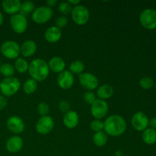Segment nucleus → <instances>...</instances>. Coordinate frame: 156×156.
I'll use <instances>...</instances> for the list:
<instances>
[{
  "mask_svg": "<svg viewBox=\"0 0 156 156\" xmlns=\"http://www.w3.org/2000/svg\"><path fill=\"white\" fill-rule=\"evenodd\" d=\"M104 129L107 135L119 136L124 133L126 129V122L118 114L111 115L104 121Z\"/></svg>",
  "mask_w": 156,
  "mask_h": 156,
  "instance_id": "1",
  "label": "nucleus"
},
{
  "mask_svg": "<svg viewBox=\"0 0 156 156\" xmlns=\"http://www.w3.org/2000/svg\"><path fill=\"white\" fill-rule=\"evenodd\" d=\"M28 72L31 79L36 82H42L47 79L50 73L48 63L43 59H35L29 64Z\"/></svg>",
  "mask_w": 156,
  "mask_h": 156,
  "instance_id": "2",
  "label": "nucleus"
},
{
  "mask_svg": "<svg viewBox=\"0 0 156 156\" xmlns=\"http://www.w3.org/2000/svg\"><path fill=\"white\" fill-rule=\"evenodd\" d=\"M21 82L16 77L5 78L0 82V91L5 97H10L16 94L20 89Z\"/></svg>",
  "mask_w": 156,
  "mask_h": 156,
  "instance_id": "3",
  "label": "nucleus"
},
{
  "mask_svg": "<svg viewBox=\"0 0 156 156\" xmlns=\"http://www.w3.org/2000/svg\"><path fill=\"white\" fill-rule=\"evenodd\" d=\"M140 22L143 27L148 30L156 29V10L146 9L140 15Z\"/></svg>",
  "mask_w": 156,
  "mask_h": 156,
  "instance_id": "4",
  "label": "nucleus"
},
{
  "mask_svg": "<svg viewBox=\"0 0 156 156\" xmlns=\"http://www.w3.org/2000/svg\"><path fill=\"white\" fill-rule=\"evenodd\" d=\"M71 13L73 21L78 25H84L89 20V11L85 6L82 5L74 6Z\"/></svg>",
  "mask_w": 156,
  "mask_h": 156,
  "instance_id": "5",
  "label": "nucleus"
},
{
  "mask_svg": "<svg viewBox=\"0 0 156 156\" xmlns=\"http://www.w3.org/2000/svg\"><path fill=\"white\" fill-rule=\"evenodd\" d=\"M52 9L47 6H41L34 11L32 13V19L37 24H45L53 17Z\"/></svg>",
  "mask_w": 156,
  "mask_h": 156,
  "instance_id": "6",
  "label": "nucleus"
},
{
  "mask_svg": "<svg viewBox=\"0 0 156 156\" xmlns=\"http://www.w3.org/2000/svg\"><path fill=\"white\" fill-rule=\"evenodd\" d=\"M1 53L8 59H16L20 54V46L14 41H7L1 46Z\"/></svg>",
  "mask_w": 156,
  "mask_h": 156,
  "instance_id": "7",
  "label": "nucleus"
},
{
  "mask_svg": "<svg viewBox=\"0 0 156 156\" xmlns=\"http://www.w3.org/2000/svg\"><path fill=\"white\" fill-rule=\"evenodd\" d=\"M108 105L105 101L96 99L91 105V113L93 117L98 120L104 118L108 113Z\"/></svg>",
  "mask_w": 156,
  "mask_h": 156,
  "instance_id": "8",
  "label": "nucleus"
},
{
  "mask_svg": "<svg viewBox=\"0 0 156 156\" xmlns=\"http://www.w3.org/2000/svg\"><path fill=\"white\" fill-rule=\"evenodd\" d=\"M11 27L17 34H22L27 28V20L24 15L18 13L11 17Z\"/></svg>",
  "mask_w": 156,
  "mask_h": 156,
  "instance_id": "9",
  "label": "nucleus"
},
{
  "mask_svg": "<svg viewBox=\"0 0 156 156\" xmlns=\"http://www.w3.org/2000/svg\"><path fill=\"white\" fill-rule=\"evenodd\" d=\"M132 126L136 130L144 131L148 128L149 125V120L148 116L145 113L139 111L135 113L131 119Z\"/></svg>",
  "mask_w": 156,
  "mask_h": 156,
  "instance_id": "10",
  "label": "nucleus"
},
{
  "mask_svg": "<svg viewBox=\"0 0 156 156\" xmlns=\"http://www.w3.org/2000/svg\"><path fill=\"white\" fill-rule=\"evenodd\" d=\"M79 82L81 85L88 91L96 89L98 86V79L94 74L90 73H84L79 75Z\"/></svg>",
  "mask_w": 156,
  "mask_h": 156,
  "instance_id": "11",
  "label": "nucleus"
},
{
  "mask_svg": "<svg viewBox=\"0 0 156 156\" xmlns=\"http://www.w3.org/2000/svg\"><path fill=\"white\" fill-rule=\"evenodd\" d=\"M54 127V121L50 116L41 117L36 123V130L41 135H47Z\"/></svg>",
  "mask_w": 156,
  "mask_h": 156,
  "instance_id": "12",
  "label": "nucleus"
},
{
  "mask_svg": "<svg viewBox=\"0 0 156 156\" xmlns=\"http://www.w3.org/2000/svg\"><path fill=\"white\" fill-rule=\"evenodd\" d=\"M7 127L9 131L15 134H20L24 130V123L21 117L18 116H12L7 120Z\"/></svg>",
  "mask_w": 156,
  "mask_h": 156,
  "instance_id": "13",
  "label": "nucleus"
},
{
  "mask_svg": "<svg viewBox=\"0 0 156 156\" xmlns=\"http://www.w3.org/2000/svg\"><path fill=\"white\" fill-rule=\"evenodd\" d=\"M75 82L74 76L69 70H64L57 77V84L62 89H69L73 85Z\"/></svg>",
  "mask_w": 156,
  "mask_h": 156,
  "instance_id": "14",
  "label": "nucleus"
},
{
  "mask_svg": "<svg viewBox=\"0 0 156 156\" xmlns=\"http://www.w3.org/2000/svg\"><path fill=\"white\" fill-rule=\"evenodd\" d=\"M21 4L20 0H3L2 6L5 13L8 15H12V16L20 12Z\"/></svg>",
  "mask_w": 156,
  "mask_h": 156,
  "instance_id": "15",
  "label": "nucleus"
},
{
  "mask_svg": "<svg viewBox=\"0 0 156 156\" xmlns=\"http://www.w3.org/2000/svg\"><path fill=\"white\" fill-rule=\"evenodd\" d=\"M23 147V140L18 136H13L10 137L6 142L5 148L8 152L11 153L18 152Z\"/></svg>",
  "mask_w": 156,
  "mask_h": 156,
  "instance_id": "16",
  "label": "nucleus"
},
{
  "mask_svg": "<svg viewBox=\"0 0 156 156\" xmlns=\"http://www.w3.org/2000/svg\"><path fill=\"white\" fill-rule=\"evenodd\" d=\"M63 124L68 129H73L76 127L79 122V117L77 112L74 111H69L66 113L62 119Z\"/></svg>",
  "mask_w": 156,
  "mask_h": 156,
  "instance_id": "17",
  "label": "nucleus"
},
{
  "mask_svg": "<svg viewBox=\"0 0 156 156\" xmlns=\"http://www.w3.org/2000/svg\"><path fill=\"white\" fill-rule=\"evenodd\" d=\"M62 37V32L60 29L56 26H52L47 28L44 33V38L46 41L51 44L58 42Z\"/></svg>",
  "mask_w": 156,
  "mask_h": 156,
  "instance_id": "18",
  "label": "nucleus"
},
{
  "mask_svg": "<svg viewBox=\"0 0 156 156\" xmlns=\"http://www.w3.org/2000/svg\"><path fill=\"white\" fill-rule=\"evenodd\" d=\"M37 51V44L32 40L24 41L20 47V53L24 57H30Z\"/></svg>",
  "mask_w": 156,
  "mask_h": 156,
  "instance_id": "19",
  "label": "nucleus"
},
{
  "mask_svg": "<svg viewBox=\"0 0 156 156\" xmlns=\"http://www.w3.org/2000/svg\"><path fill=\"white\" fill-rule=\"evenodd\" d=\"M48 66L53 73H60L65 70L66 62L62 58L59 56H53L49 60Z\"/></svg>",
  "mask_w": 156,
  "mask_h": 156,
  "instance_id": "20",
  "label": "nucleus"
},
{
  "mask_svg": "<svg viewBox=\"0 0 156 156\" xmlns=\"http://www.w3.org/2000/svg\"><path fill=\"white\" fill-rule=\"evenodd\" d=\"M113 94H114V88L108 84H104L101 85L97 90V95L98 99L101 100L105 101L111 98Z\"/></svg>",
  "mask_w": 156,
  "mask_h": 156,
  "instance_id": "21",
  "label": "nucleus"
},
{
  "mask_svg": "<svg viewBox=\"0 0 156 156\" xmlns=\"http://www.w3.org/2000/svg\"><path fill=\"white\" fill-rule=\"evenodd\" d=\"M142 139L146 144H155L156 143V130L152 128H147L143 132Z\"/></svg>",
  "mask_w": 156,
  "mask_h": 156,
  "instance_id": "22",
  "label": "nucleus"
},
{
  "mask_svg": "<svg viewBox=\"0 0 156 156\" xmlns=\"http://www.w3.org/2000/svg\"><path fill=\"white\" fill-rule=\"evenodd\" d=\"M93 142L98 147H103L108 143V135L105 131L95 133L93 136Z\"/></svg>",
  "mask_w": 156,
  "mask_h": 156,
  "instance_id": "23",
  "label": "nucleus"
},
{
  "mask_svg": "<svg viewBox=\"0 0 156 156\" xmlns=\"http://www.w3.org/2000/svg\"><path fill=\"white\" fill-rule=\"evenodd\" d=\"M35 10V4L33 1L27 0L21 2V8H20V14L23 15H27L30 13H33Z\"/></svg>",
  "mask_w": 156,
  "mask_h": 156,
  "instance_id": "24",
  "label": "nucleus"
},
{
  "mask_svg": "<svg viewBox=\"0 0 156 156\" xmlns=\"http://www.w3.org/2000/svg\"><path fill=\"white\" fill-rule=\"evenodd\" d=\"M84 69H85V64L81 60H75L70 64L69 68V71L73 75L82 74L83 73Z\"/></svg>",
  "mask_w": 156,
  "mask_h": 156,
  "instance_id": "25",
  "label": "nucleus"
},
{
  "mask_svg": "<svg viewBox=\"0 0 156 156\" xmlns=\"http://www.w3.org/2000/svg\"><path fill=\"white\" fill-rule=\"evenodd\" d=\"M37 88V82L33 79H28L23 85V90L27 94H31L36 91Z\"/></svg>",
  "mask_w": 156,
  "mask_h": 156,
  "instance_id": "26",
  "label": "nucleus"
},
{
  "mask_svg": "<svg viewBox=\"0 0 156 156\" xmlns=\"http://www.w3.org/2000/svg\"><path fill=\"white\" fill-rule=\"evenodd\" d=\"M29 64L27 61L23 58H18L15 62V70L19 73H25L28 71Z\"/></svg>",
  "mask_w": 156,
  "mask_h": 156,
  "instance_id": "27",
  "label": "nucleus"
},
{
  "mask_svg": "<svg viewBox=\"0 0 156 156\" xmlns=\"http://www.w3.org/2000/svg\"><path fill=\"white\" fill-rule=\"evenodd\" d=\"M0 73L5 78L12 77L15 74V68L9 63H3L0 66Z\"/></svg>",
  "mask_w": 156,
  "mask_h": 156,
  "instance_id": "28",
  "label": "nucleus"
},
{
  "mask_svg": "<svg viewBox=\"0 0 156 156\" xmlns=\"http://www.w3.org/2000/svg\"><path fill=\"white\" fill-rule=\"evenodd\" d=\"M140 85L142 88H143V89H150V88H152L154 85L153 79L151 77H149V76L143 77L140 80Z\"/></svg>",
  "mask_w": 156,
  "mask_h": 156,
  "instance_id": "29",
  "label": "nucleus"
},
{
  "mask_svg": "<svg viewBox=\"0 0 156 156\" xmlns=\"http://www.w3.org/2000/svg\"><path fill=\"white\" fill-rule=\"evenodd\" d=\"M58 10L62 15H68L73 10V6L68 2H62L58 6Z\"/></svg>",
  "mask_w": 156,
  "mask_h": 156,
  "instance_id": "30",
  "label": "nucleus"
},
{
  "mask_svg": "<svg viewBox=\"0 0 156 156\" xmlns=\"http://www.w3.org/2000/svg\"><path fill=\"white\" fill-rule=\"evenodd\" d=\"M90 127H91V130H93L94 132L98 133L101 132V131H103L104 129V122L101 120H92L90 124Z\"/></svg>",
  "mask_w": 156,
  "mask_h": 156,
  "instance_id": "31",
  "label": "nucleus"
},
{
  "mask_svg": "<svg viewBox=\"0 0 156 156\" xmlns=\"http://www.w3.org/2000/svg\"><path fill=\"white\" fill-rule=\"evenodd\" d=\"M38 114L42 117L48 115L50 112V107L46 102H41L37 106Z\"/></svg>",
  "mask_w": 156,
  "mask_h": 156,
  "instance_id": "32",
  "label": "nucleus"
},
{
  "mask_svg": "<svg viewBox=\"0 0 156 156\" xmlns=\"http://www.w3.org/2000/svg\"><path fill=\"white\" fill-rule=\"evenodd\" d=\"M83 99L87 104L88 105H92L94 103V101L96 100V97H95V94L92 92V91H86L85 93H84L83 94Z\"/></svg>",
  "mask_w": 156,
  "mask_h": 156,
  "instance_id": "33",
  "label": "nucleus"
},
{
  "mask_svg": "<svg viewBox=\"0 0 156 156\" xmlns=\"http://www.w3.org/2000/svg\"><path fill=\"white\" fill-rule=\"evenodd\" d=\"M68 24V19L65 16H59L56 18V27L58 28H62V27H66Z\"/></svg>",
  "mask_w": 156,
  "mask_h": 156,
  "instance_id": "34",
  "label": "nucleus"
},
{
  "mask_svg": "<svg viewBox=\"0 0 156 156\" xmlns=\"http://www.w3.org/2000/svg\"><path fill=\"white\" fill-rule=\"evenodd\" d=\"M59 109L61 112L67 113L70 111V105L66 101H61L59 103Z\"/></svg>",
  "mask_w": 156,
  "mask_h": 156,
  "instance_id": "35",
  "label": "nucleus"
},
{
  "mask_svg": "<svg viewBox=\"0 0 156 156\" xmlns=\"http://www.w3.org/2000/svg\"><path fill=\"white\" fill-rule=\"evenodd\" d=\"M8 105V101L5 96L0 95V111H2L6 108Z\"/></svg>",
  "mask_w": 156,
  "mask_h": 156,
  "instance_id": "36",
  "label": "nucleus"
},
{
  "mask_svg": "<svg viewBox=\"0 0 156 156\" xmlns=\"http://www.w3.org/2000/svg\"><path fill=\"white\" fill-rule=\"evenodd\" d=\"M46 4L48 8H50L51 9L52 7H54L56 4H57V1L56 0H47L46 1Z\"/></svg>",
  "mask_w": 156,
  "mask_h": 156,
  "instance_id": "37",
  "label": "nucleus"
},
{
  "mask_svg": "<svg viewBox=\"0 0 156 156\" xmlns=\"http://www.w3.org/2000/svg\"><path fill=\"white\" fill-rule=\"evenodd\" d=\"M149 126H151V128L155 129L156 130V117H152L150 120H149Z\"/></svg>",
  "mask_w": 156,
  "mask_h": 156,
  "instance_id": "38",
  "label": "nucleus"
},
{
  "mask_svg": "<svg viewBox=\"0 0 156 156\" xmlns=\"http://www.w3.org/2000/svg\"><path fill=\"white\" fill-rule=\"evenodd\" d=\"M68 2L69 3V4L71 5L72 6H73V5L76 6L81 2V1H80V0H69Z\"/></svg>",
  "mask_w": 156,
  "mask_h": 156,
  "instance_id": "39",
  "label": "nucleus"
},
{
  "mask_svg": "<svg viewBox=\"0 0 156 156\" xmlns=\"http://www.w3.org/2000/svg\"><path fill=\"white\" fill-rule=\"evenodd\" d=\"M3 20H4V18H3V15L1 12V11H0V27H1V25L2 24Z\"/></svg>",
  "mask_w": 156,
  "mask_h": 156,
  "instance_id": "40",
  "label": "nucleus"
},
{
  "mask_svg": "<svg viewBox=\"0 0 156 156\" xmlns=\"http://www.w3.org/2000/svg\"><path fill=\"white\" fill-rule=\"evenodd\" d=\"M0 66H1V59H0Z\"/></svg>",
  "mask_w": 156,
  "mask_h": 156,
  "instance_id": "41",
  "label": "nucleus"
},
{
  "mask_svg": "<svg viewBox=\"0 0 156 156\" xmlns=\"http://www.w3.org/2000/svg\"><path fill=\"white\" fill-rule=\"evenodd\" d=\"M155 89H156V82H155Z\"/></svg>",
  "mask_w": 156,
  "mask_h": 156,
  "instance_id": "42",
  "label": "nucleus"
},
{
  "mask_svg": "<svg viewBox=\"0 0 156 156\" xmlns=\"http://www.w3.org/2000/svg\"><path fill=\"white\" fill-rule=\"evenodd\" d=\"M155 68H156V60H155Z\"/></svg>",
  "mask_w": 156,
  "mask_h": 156,
  "instance_id": "43",
  "label": "nucleus"
}]
</instances>
